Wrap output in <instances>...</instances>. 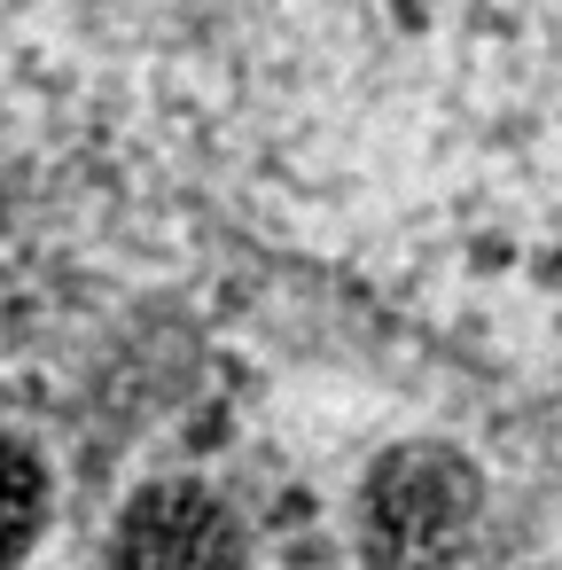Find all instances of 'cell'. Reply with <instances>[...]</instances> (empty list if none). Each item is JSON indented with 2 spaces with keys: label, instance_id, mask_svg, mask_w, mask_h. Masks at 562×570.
<instances>
[{
  "label": "cell",
  "instance_id": "2",
  "mask_svg": "<svg viewBox=\"0 0 562 570\" xmlns=\"http://www.w3.org/2000/svg\"><path fill=\"white\" fill-rule=\"evenodd\" d=\"M243 554H250L243 515L188 476L134 492L110 531V570H243Z\"/></svg>",
  "mask_w": 562,
  "mask_h": 570
},
{
  "label": "cell",
  "instance_id": "1",
  "mask_svg": "<svg viewBox=\"0 0 562 570\" xmlns=\"http://www.w3.org/2000/svg\"><path fill=\"white\" fill-rule=\"evenodd\" d=\"M484 523V469L445 438H398L367 461L352 531L367 570H453Z\"/></svg>",
  "mask_w": 562,
  "mask_h": 570
},
{
  "label": "cell",
  "instance_id": "3",
  "mask_svg": "<svg viewBox=\"0 0 562 570\" xmlns=\"http://www.w3.org/2000/svg\"><path fill=\"white\" fill-rule=\"evenodd\" d=\"M40 531H48V461L0 438V562H24Z\"/></svg>",
  "mask_w": 562,
  "mask_h": 570
}]
</instances>
